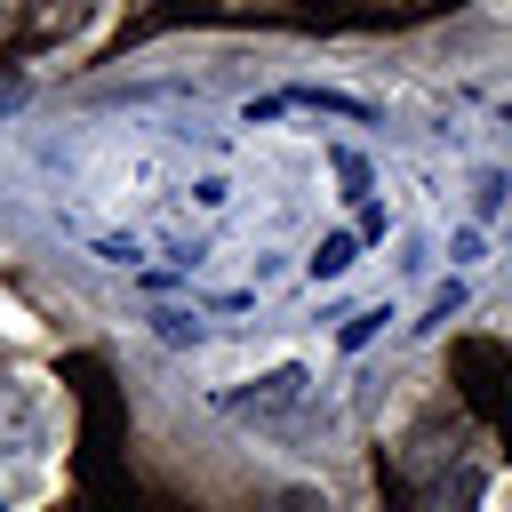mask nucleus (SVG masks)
<instances>
[{
    "mask_svg": "<svg viewBox=\"0 0 512 512\" xmlns=\"http://www.w3.org/2000/svg\"><path fill=\"white\" fill-rule=\"evenodd\" d=\"M304 392H312V368H296V360H288V368L256 376L248 392H232L224 408H232V416H248V424H280V416H296V408H304Z\"/></svg>",
    "mask_w": 512,
    "mask_h": 512,
    "instance_id": "f257e3e1",
    "label": "nucleus"
},
{
    "mask_svg": "<svg viewBox=\"0 0 512 512\" xmlns=\"http://www.w3.org/2000/svg\"><path fill=\"white\" fill-rule=\"evenodd\" d=\"M504 120H512V104H504Z\"/></svg>",
    "mask_w": 512,
    "mask_h": 512,
    "instance_id": "9d476101",
    "label": "nucleus"
},
{
    "mask_svg": "<svg viewBox=\"0 0 512 512\" xmlns=\"http://www.w3.org/2000/svg\"><path fill=\"white\" fill-rule=\"evenodd\" d=\"M472 200H480V216H496V208H504V176L480 168V192H472Z\"/></svg>",
    "mask_w": 512,
    "mask_h": 512,
    "instance_id": "423d86ee",
    "label": "nucleus"
},
{
    "mask_svg": "<svg viewBox=\"0 0 512 512\" xmlns=\"http://www.w3.org/2000/svg\"><path fill=\"white\" fill-rule=\"evenodd\" d=\"M352 248H360V240H352V232H328V240H320V248H312V280H336V272H344V264H352Z\"/></svg>",
    "mask_w": 512,
    "mask_h": 512,
    "instance_id": "f03ea898",
    "label": "nucleus"
},
{
    "mask_svg": "<svg viewBox=\"0 0 512 512\" xmlns=\"http://www.w3.org/2000/svg\"><path fill=\"white\" fill-rule=\"evenodd\" d=\"M472 504H480V472H464V480H456V496H448V512H472Z\"/></svg>",
    "mask_w": 512,
    "mask_h": 512,
    "instance_id": "1a4fd4ad",
    "label": "nucleus"
},
{
    "mask_svg": "<svg viewBox=\"0 0 512 512\" xmlns=\"http://www.w3.org/2000/svg\"><path fill=\"white\" fill-rule=\"evenodd\" d=\"M456 304H464V288H456V280H448V288H440V296H432V312H424V320H416V328H440V320H448V312H456Z\"/></svg>",
    "mask_w": 512,
    "mask_h": 512,
    "instance_id": "0eeeda50",
    "label": "nucleus"
},
{
    "mask_svg": "<svg viewBox=\"0 0 512 512\" xmlns=\"http://www.w3.org/2000/svg\"><path fill=\"white\" fill-rule=\"evenodd\" d=\"M376 320H384V312H352V320H344V352H360V344L376 336Z\"/></svg>",
    "mask_w": 512,
    "mask_h": 512,
    "instance_id": "6e6552de",
    "label": "nucleus"
},
{
    "mask_svg": "<svg viewBox=\"0 0 512 512\" xmlns=\"http://www.w3.org/2000/svg\"><path fill=\"white\" fill-rule=\"evenodd\" d=\"M336 176H344L352 200H368V160H360V152H336Z\"/></svg>",
    "mask_w": 512,
    "mask_h": 512,
    "instance_id": "20e7f679",
    "label": "nucleus"
},
{
    "mask_svg": "<svg viewBox=\"0 0 512 512\" xmlns=\"http://www.w3.org/2000/svg\"><path fill=\"white\" fill-rule=\"evenodd\" d=\"M160 336H168V344H200V320H192V312H160Z\"/></svg>",
    "mask_w": 512,
    "mask_h": 512,
    "instance_id": "39448f33",
    "label": "nucleus"
},
{
    "mask_svg": "<svg viewBox=\"0 0 512 512\" xmlns=\"http://www.w3.org/2000/svg\"><path fill=\"white\" fill-rule=\"evenodd\" d=\"M272 512H328L320 488H272Z\"/></svg>",
    "mask_w": 512,
    "mask_h": 512,
    "instance_id": "7ed1b4c3",
    "label": "nucleus"
}]
</instances>
